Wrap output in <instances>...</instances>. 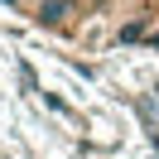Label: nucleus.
<instances>
[{"mask_svg": "<svg viewBox=\"0 0 159 159\" xmlns=\"http://www.w3.org/2000/svg\"><path fill=\"white\" fill-rule=\"evenodd\" d=\"M5 5H20V0H5Z\"/></svg>", "mask_w": 159, "mask_h": 159, "instance_id": "f03ea898", "label": "nucleus"}, {"mask_svg": "<svg viewBox=\"0 0 159 159\" xmlns=\"http://www.w3.org/2000/svg\"><path fill=\"white\" fill-rule=\"evenodd\" d=\"M154 20H159V5H154Z\"/></svg>", "mask_w": 159, "mask_h": 159, "instance_id": "7ed1b4c3", "label": "nucleus"}, {"mask_svg": "<svg viewBox=\"0 0 159 159\" xmlns=\"http://www.w3.org/2000/svg\"><path fill=\"white\" fill-rule=\"evenodd\" d=\"M77 5H87V0H77Z\"/></svg>", "mask_w": 159, "mask_h": 159, "instance_id": "20e7f679", "label": "nucleus"}, {"mask_svg": "<svg viewBox=\"0 0 159 159\" xmlns=\"http://www.w3.org/2000/svg\"><path fill=\"white\" fill-rule=\"evenodd\" d=\"M77 15H82L77 0H39V5H34V20H39L43 29H68Z\"/></svg>", "mask_w": 159, "mask_h": 159, "instance_id": "f257e3e1", "label": "nucleus"}]
</instances>
